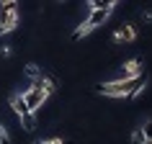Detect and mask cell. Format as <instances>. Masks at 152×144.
<instances>
[{"label": "cell", "instance_id": "cell-8", "mask_svg": "<svg viewBox=\"0 0 152 144\" xmlns=\"http://www.w3.org/2000/svg\"><path fill=\"white\" fill-rule=\"evenodd\" d=\"M93 31H96V28H93V26H90L88 21H83V23L77 26L75 31H72V39L77 41V39H83V36H88V33H93Z\"/></svg>", "mask_w": 152, "mask_h": 144}, {"label": "cell", "instance_id": "cell-3", "mask_svg": "<svg viewBox=\"0 0 152 144\" xmlns=\"http://www.w3.org/2000/svg\"><path fill=\"white\" fill-rule=\"evenodd\" d=\"M21 23V10H18L16 0H5L0 3V36H8L13 33Z\"/></svg>", "mask_w": 152, "mask_h": 144}, {"label": "cell", "instance_id": "cell-12", "mask_svg": "<svg viewBox=\"0 0 152 144\" xmlns=\"http://www.w3.org/2000/svg\"><path fill=\"white\" fill-rule=\"evenodd\" d=\"M142 134H144V139H147V144H150V142H152V119H147V121H144Z\"/></svg>", "mask_w": 152, "mask_h": 144}, {"label": "cell", "instance_id": "cell-2", "mask_svg": "<svg viewBox=\"0 0 152 144\" xmlns=\"http://www.w3.org/2000/svg\"><path fill=\"white\" fill-rule=\"evenodd\" d=\"M139 85H147V75H139L134 80H111V82H101L96 85V93L98 95H106V98H129Z\"/></svg>", "mask_w": 152, "mask_h": 144}, {"label": "cell", "instance_id": "cell-11", "mask_svg": "<svg viewBox=\"0 0 152 144\" xmlns=\"http://www.w3.org/2000/svg\"><path fill=\"white\" fill-rule=\"evenodd\" d=\"M132 144H147V139H144V134H142V129H134V131H132Z\"/></svg>", "mask_w": 152, "mask_h": 144}, {"label": "cell", "instance_id": "cell-4", "mask_svg": "<svg viewBox=\"0 0 152 144\" xmlns=\"http://www.w3.org/2000/svg\"><path fill=\"white\" fill-rule=\"evenodd\" d=\"M139 75H144L142 57H132V59H126L124 67H121V80H134V77H139Z\"/></svg>", "mask_w": 152, "mask_h": 144}, {"label": "cell", "instance_id": "cell-10", "mask_svg": "<svg viewBox=\"0 0 152 144\" xmlns=\"http://www.w3.org/2000/svg\"><path fill=\"white\" fill-rule=\"evenodd\" d=\"M26 75H28V77H31V80L36 82V80L41 77V70L36 67V64H26Z\"/></svg>", "mask_w": 152, "mask_h": 144}, {"label": "cell", "instance_id": "cell-7", "mask_svg": "<svg viewBox=\"0 0 152 144\" xmlns=\"http://www.w3.org/2000/svg\"><path fill=\"white\" fill-rule=\"evenodd\" d=\"M8 103H10V108L16 111V116L18 119H23V116H28V108H26V103H23V98H21V93H13V95L8 98Z\"/></svg>", "mask_w": 152, "mask_h": 144}, {"label": "cell", "instance_id": "cell-14", "mask_svg": "<svg viewBox=\"0 0 152 144\" xmlns=\"http://www.w3.org/2000/svg\"><path fill=\"white\" fill-rule=\"evenodd\" d=\"M0 144H10V136H8V129L0 124Z\"/></svg>", "mask_w": 152, "mask_h": 144}, {"label": "cell", "instance_id": "cell-6", "mask_svg": "<svg viewBox=\"0 0 152 144\" xmlns=\"http://www.w3.org/2000/svg\"><path fill=\"white\" fill-rule=\"evenodd\" d=\"M111 13H113L111 8H103V10H90V16L85 18V21H88V23L93 26V28H98V26H103L106 21L111 18Z\"/></svg>", "mask_w": 152, "mask_h": 144}, {"label": "cell", "instance_id": "cell-5", "mask_svg": "<svg viewBox=\"0 0 152 144\" xmlns=\"http://www.w3.org/2000/svg\"><path fill=\"white\" fill-rule=\"evenodd\" d=\"M121 41H124V44H132V41H137V28H134L132 23H124L119 31L113 33V44H121Z\"/></svg>", "mask_w": 152, "mask_h": 144}, {"label": "cell", "instance_id": "cell-13", "mask_svg": "<svg viewBox=\"0 0 152 144\" xmlns=\"http://www.w3.org/2000/svg\"><path fill=\"white\" fill-rule=\"evenodd\" d=\"M34 144H64L62 136H52V139H41V142H34Z\"/></svg>", "mask_w": 152, "mask_h": 144}, {"label": "cell", "instance_id": "cell-16", "mask_svg": "<svg viewBox=\"0 0 152 144\" xmlns=\"http://www.w3.org/2000/svg\"><path fill=\"white\" fill-rule=\"evenodd\" d=\"M150 144H152V142H150Z\"/></svg>", "mask_w": 152, "mask_h": 144}, {"label": "cell", "instance_id": "cell-9", "mask_svg": "<svg viewBox=\"0 0 152 144\" xmlns=\"http://www.w3.org/2000/svg\"><path fill=\"white\" fill-rule=\"evenodd\" d=\"M116 5H119L116 0H106V3H103V0H90V3H88L90 10H103V8H111V10H113Z\"/></svg>", "mask_w": 152, "mask_h": 144}, {"label": "cell", "instance_id": "cell-1", "mask_svg": "<svg viewBox=\"0 0 152 144\" xmlns=\"http://www.w3.org/2000/svg\"><path fill=\"white\" fill-rule=\"evenodd\" d=\"M54 88H57V82L52 80V77H44V75H41V77L34 82L31 88H26L23 93H21V98H23V103H26V108H28V111L36 116V111H39L44 103H47V98L54 93Z\"/></svg>", "mask_w": 152, "mask_h": 144}, {"label": "cell", "instance_id": "cell-15", "mask_svg": "<svg viewBox=\"0 0 152 144\" xmlns=\"http://www.w3.org/2000/svg\"><path fill=\"white\" fill-rule=\"evenodd\" d=\"M0 52H3V57H10V54H13V49H10V47H3Z\"/></svg>", "mask_w": 152, "mask_h": 144}]
</instances>
